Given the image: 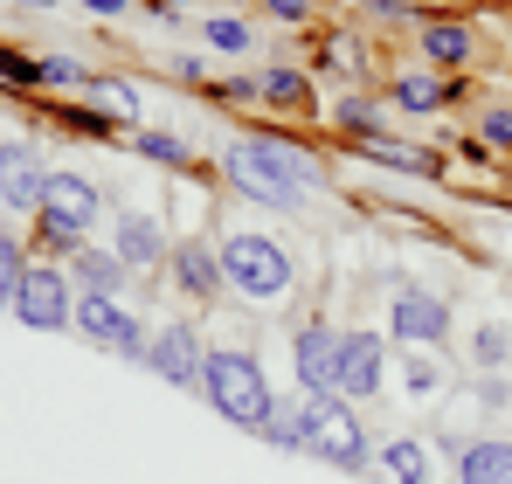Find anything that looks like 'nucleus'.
I'll return each instance as SVG.
<instances>
[{
	"mask_svg": "<svg viewBox=\"0 0 512 484\" xmlns=\"http://www.w3.org/2000/svg\"><path fill=\"white\" fill-rule=\"evenodd\" d=\"M84 97L97 104V111H111V118H139V97H132L118 77H84Z\"/></svg>",
	"mask_w": 512,
	"mask_h": 484,
	"instance_id": "6ab92c4d",
	"label": "nucleus"
},
{
	"mask_svg": "<svg viewBox=\"0 0 512 484\" xmlns=\"http://www.w3.org/2000/svg\"><path fill=\"white\" fill-rule=\"evenodd\" d=\"M222 166H229V180H236L243 194L270 201V208H298V201L326 180V173L312 166V153H298V146H284V139H270V132L236 139V146L222 153Z\"/></svg>",
	"mask_w": 512,
	"mask_h": 484,
	"instance_id": "f257e3e1",
	"label": "nucleus"
},
{
	"mask_svg": "<svg viewBox=\"0 0 512 484\" xmlns=\"http://www.w3.org/2000/svg\"><path fill=\"white\" fill-rule=\"evenodd\" d=\"M42 187H49L42 153H35L28 139H7V146H0V201H7V208H42Z\"/></svg>",
	"mask_w": 512,
	"mask_h": 484,
	"instance_id": "1a4fd4ad",
	"label": "nucleus"
},
{
	"mask_svg": "<svg viewBox=\"0 0 512 484\" xmlns=\"http://www.w3.org/2000/svg\"><path fill=\"white\" fill-rule=\"evenodd\" d=\"M222 284H236L250 305H277L291 291V256L270 236H229L222 242Z\"/></svg>",
	"mask_w": 512,
	"mask_h": 484,
	"instance_id": "7ed1b4c3",
	"label": "nucleus"
},
{
	"mask_svg": "<svg viewBox=\"0 0 512 484\" xmlns=\"http://www.w3.org/2000/svg\"><path fill=\"white\" fill-rule=\"evenodd\" d=\"M132 146H139L146 160H160V166H187V146H180V139H167V132H139Z\"/></svg>",
	"mask_w": 512,
	"mask_h": 484,
	"instance_id": "393cba45",
	"label": "nucleus"
},
{
	"mask_svg": "<svg viewBox=\"0 0 512 484\" xmlns=\"http://www.w3.org/2000/svg\"><path fill=\"white\" fill-rule=\"evenodd\" d=\"M471 353H478V367H499V360H506V353H512V339H506V332H499V325H485Z\"/></svg>",
	"mask_w": 512,
	"mask_h": 484,
	"instance_id": "bb28decb",
	"label": "nucleus"
},
{
	"mask_svg": "<svg viewBox=\"0 0 512 484\" xmlns=\"http://www.w3.org/2000/svg\"><path fill=\"white\" fill-rule=\"evenodd\" d=\"M173 284L187 291V298H215L222 291V256L208 249V242H173Z\"/></svg>",
	"mask_w": 512,
	"mask_h": 484,
	"instance_id": "ddd939ff",
	"label": "nucleus"
},
{
	"mask_svg": "<svg viewBox=\"0 0 512 484\" xmlns=\"http://www.w3.org/2000/svg\"><path fill=\"white\" fill-rule=\"evenodd\" d=\"M153 7H160V14H173V7H180V0H153Z\"/></svg>",
	"mask_w": 512,
	"mask_h": 484,
	"instance_id": "f704fd0d",
	"label": "nucleus"
},
{
	"mask_svg": "<svg viewBox=\"0 0 512 484\" xmlns=\"http://www.w3.org/2000/svg\"><path fill=\"white\" fill-rule=\"evenodd\" d=\"M381 464H388V471H395V478H402V484H429L423 443H409V436H402V443H388V450H381Z\"/></svg>",
	"mask_w": 512,
	"mask_h": 484,
	"instance_id": "aec40b11",
	"label": "nucleus"
},
{
	"mask_svg": "<svg viewBox=\"0 0 512 484\" xmlns=\"http://www.w3.org/2000/svg\"><path fill=\"white\" fill-rule=\"evenodd\" d=\"M77 277H84L90 298H118V284H125V263H118V256H104V249H77Z\"/></svg>",
	"mask_w": 512,
	"mask_h": 484,
	"instance_id": "f3484780",
	"label": "nucleus"
},
{
	"mask_svg": "<svg viewBox=\"0 0 512 484\" xmlns=\"http://www.w3.org/2000/svg\"><path fill=\"white\" fill-rule=\"evenodd\" d=\"M423 56H429V63H443V70L471 63V28H464V21H429V28H423Z\"/></svg>",
	"mask_w": 512,
	"mask_h": 484,
	"instance_id": "dca6fc26",
	"label": "nucleus"
},
{
	"mask_svg": "<svg viewBox=\"0 0 512 484\" xmlns=\"http://www.w3.org/2000/svg\"><path fill=\"white\" fill-rule=\"evenodd\" d=\"M97 208H104V201H97V187H90L84 173H49V187H42V215H49V222H63V229L84 236L90 222H97Z\"/></svg>",
	"mask_w": 512,
	"mask_h": 484,
	"instance_id": "9d476101",
	"label": "nucleus"
},
{
	"mask_svg": "<svg viewBox=\"0 0 512 484\" xmlns=\"http://www.w3.org/2000/svg\"><path fill=\"white\" fill-rule=\"evenodd\" d=\"M305 457H326L340 471H367V436L340 395H305Z\"/></svg>",
	"mask_w": 512,
	"mask_h": 484,
	"instance_id": "20e7f679",
	"label": "nucleus"
},
{
	"mask_svg": "<svg viewBox=\"0 0 512 484\" xmlns=\"http://www.w3.org/2000/svg\"><path fill=\"white\" fill-rule=\"evenodd\" d=\"M250 90L277 97V104H298V97H305V77H298V70H263V77H256Z\"/></svg>",
	"mask_w": 512,
	"mask_h": 484,
	"instance_id": "5701e85b",
	"label": "nucleus"
},
{
	"mask_svg": "<svg viewBox=\"0 0 512 484\" xmlns=\"http://www.w3.org/2000/svg\"><path fill=\"white\" fill-rule=\"evenodd\" d=\"M160 256H173L167 236L153 215H125L118 222V263H139V270H160Z\"/></svg>",
	"mask_w": 512,
	"mask_h": 484,
	"instance_id": "2eb2a0df",
	"label": "nucleus"
},
{
	"mask_svg": "<svg viewBox=\"0 0 512 484\" xmlns=\"http://www.w3.org/2000/svg\"><path fill=\"white\" fill-rule=\"evenodd\" d=\"M263 436H270L277 450H305V415H291V408H270Z\"/></svg>",
	"mask_w": 512,
	"mask_h": 484,
	"instance_id": "4be33fe9",
	"label": "nucleus"
},
{
	"mask_svg": "<svg viewBox=\"0 0 512 484\" xmlns=\"http://www.w3.org/2000/svg\"><path fill=\"white\" fill-rule=\"evenodd\" d=\"M77 332H84V339H97V346H111V353H118V360H153V346H146V325L132 319V312H125V305H118V298H77Z\"/></svg>",
	"mask_w": 512,
	"mask_h": 484,
	"instance_id": "39448f33",
	"label": "nucleus"
},
{
	"mask_svg": "<svg viewBox=\"0 0 512 484\" xmlns=\"http://www.w3.org/2000/svg\"><path fill=\"white\" fill-rule=\"evenodd\" d=\"M42 249H56V256H77V249H84V236H77V229H63V222H49V215H42Z\"/></svg>",
	"mask_w": 512,
	"mask_h": 484,
	"instance_id": "c85d7f7f",
	"label": "nucleus"
},
{
	"mask_svg": "<svg viewBox=\"0 0 512 484\" xmlns=\"http://www.w3.org/2000/svg\"><path fill=\"white\" fill-rule=\"evenodd\" d=\"M208 42H215V49H229V56H236V49H250V28H243V21H229V14H222V21H208Z\"/></svg>",
	"mask_w": 512,
	"mask_h": 484,
	"instance_id": "a878e982",
	"label": "nucleus"
},
{
	"mask_svg": "<svg viewBox=\"0 0 512 484\" xmlns=\"http://www.w3.org/2000/svg\"><path fill=\"white\" fill-rule=\"evenodd\" d=\"M21 277H28V263H21V242H7V236H0V305H14Z\"/></svg>",
	"mask_w": 512,
	"mask_h": 484,
	"instance_id": "b1692460",
	"label": "nucleus"
},
{
	"mask_svg": "<svg viewBox=\"0 0 512 484\" xmlns=\"http://www.w3.org/2000/svg\"><path fill=\"white\" fill-rule=\"evenodd\" d=\"M153 374H167L173 388H201V367H208V353H201V339L187 332V325H160V339H153V360H146Z\"/></svg>",
	"mask_w": 512,
	"mask_h": 484,
	"instance_id": "9b49d317",
	"label": "nucleus"
},
{
	"mask_svg": "<svg viewBox=\"0 0 512 484\" xmlns=\"http://www.w3.org/2000/svg\"><path fill=\"white\" fill-rule=\"evenodd\" d=\"M388 325H395V339H409V346H443V339H450V305H443L436 291H423V284H395Z\"/></svg>",
	"mask_w": 512,
	"mask_h": 484,
	"instance_id": "0eeeda50",
	"label": "nucleus"
},
{
	"mask_svg": "<svg viewBox=\"0 0 512 484\" xmlns=\"http://www.w3.org/2000/svg\"><path fill=\"white\" fill-rule=\"evenodd\" d=\"M7 7H49V0H7Z\"/></svg>",
	"mask_w": 512,
	"mask_h": 484,
	"instance_id": "72a5a7b5",
	"label": "nucleus"
},
{
	"mask_svg": "<svg viewBox=\"0 0 512 484\" xmlns=\"http://www.w3.org/2000/svg\"><path fill=\"white\" fill-rule=\"evenodd\" d=\"M90 14H125V0H84Z\"/></svg>",
	"mask_w": 512,
	"mask_h": 484,
	"instance_id": "473e14b6",
	"label": "nucleus"
},
{
	"mask_svg": "<svg viewBox=\"0 0 512 484\" xmlns=\"http://www.w3.org/2000/svg\"><path fill=\"white\" fill-rule=\"evenodd\" d=\"M263 7H270L277 21H305V14H312V0H263Z\"/></svg>",
	"mask_w": 512,
	"mask_h": 484,
	"instance_id": "2f4dec72",
	"label": "nucleus"
},
{
	"mask_svg": "<svg viewBox=\"0 0 512 484\" xmlns=\"http://www.w3.org/2000/svg\"><path fill=\"white\" fill-rule=\"evenodd\" d=\"M395 104L402 111H436L443 104V77H402L395 83Z\"/></svg>",
	"mask_w": 512,
	"mask_h": 484,
	"instance_id": "412c9836",
	"label": "nucleus"
},
{
	"mask_svg": "<svg viewBox=\"0 0 512 484\" xmlns=\"http://www.w3.org/2000/svg\"><path fill=\"white\" fill-rule=\"evenodd\" d=\"M201 395L215 402V415H229L236 429H263L270 422V374L256 367L250 353H208V367H201Z\"/></svg>",
	"mask_w": 512,
	"mask_h": 484,
	"instance_id": "f03ea898",
	"label": "nucleus"
},
{
	"mask_svg": "<svg viewBox=\"0 0 512 484\" xmlns=\"http://www.w3.org/2000/svg\"><path fill=\"white\" fill-rule=\"evenodd\" d=\"M14 319L35 325V332H56V325H70V319H77L70 277H63L56 263H35V270L21 277V291H14Z\"/></svg>",
	"mask_w": 512,
	"mask_h": 484,
	"instance_id": "423d86ee",
	"label": "nucleus"
},
{
	"mask_svg": "<svg viewBox=\"0 0 512 484\" xmlns=\"http://www.w3.org/2000/svg\"><path fill=\"white\" fill-rule=\"evenodd\" d=\"M478 132H485V146H512V111H492Z\"/></svg>",
	"mask_w": 512,
	"mask_h": 484,
	"instance_id": "c756f323",
	"label": "nucleus"
},
{
	"mask_svg": "<svg viewBox=\"0 0 512 484\" xmlns=\"http://www.w3.org/2000/svg\"><path fill=\"white\" fill-rule=\"evenodd\" d=\"M457 484H512V443L485 436L457 450Z\"/></svg>",
	"mask_w": 512,
	"mask_h": 484,
	"instance_id": "4468645a",
	"label": "nucleus"
},
{
	"mask_svg": "<svg viewBox=\"0 0 512 484\" xmlns=\"http://www.w3.org/2000/svg\"><path fill=\"white\" fill-rule=\"evenodd\" d=\"M409 388H416V395H436V367H429V360H409Z\"/></svg>",
	"mask_w": 512,
	"mask_h": 484,
	"instance_id": "7c9ffc66",
	"label": "nucleus"
},
{
	"mask_svg": "<svg viewBox=\"0 0 512 484\" xmlns=\"http://www.w3.org/2000/svg\"><path fill=\"white\" fill-rule=\"evenodd\" d=\"M360 153H367V160H381V166H402V173H429V153H416V146H395V139H381V132H367V139H360Z\"/></svg>",
	"mask_w": 512,
	"mask_h": 484,
	"instance_id": "a211bd4d",
	"label": "nucleus"
},
{
	"mask_svg": "<svg viewBox=\"0 0 512 484\" xmlns=\"http://www.w3.org/2000/svg\"><path fill=\"white\" fill-rule=\"evenodd\" d=\"M42 83H56V90H70V83H77V90H84V70H77L70 56H42Z\"/></svg>",
	"mask_w": 512,
	"mask_h": 484,
	"instance_id": "cd10ccee",
	"label": "nucleus"
},
{
	"mask_svg": "<svg viewBox=\"0 0 512 484\" xmlns=\"http://www.w3.org/2000/svg\"><path fill=\"white\" fill-rule=\"evenodd\" d=\"M381 388V332H346L340 339V395Z\"/></svg>",
	"mask_w": 512,
	"mask_h": 484,
	"instance_id": "f8f14e48",
	"label": "nucleus"
},
{
	"mask_svg": "<svg viewBox=\"0 0 512 484\" xmlns=\"http://www.w3.org/2000/svg\"><path fill=\"white\" fill-rule=\"evenodd\" d=\"M291 367H298L305 395H340V339L326 325H305L291 339Z\"/></svg>",
	"mask_w": 512,
	"mask_h": 484,
	"instance_id": "6e6552de",
	"label": "nucleus"
}]
</instances>
